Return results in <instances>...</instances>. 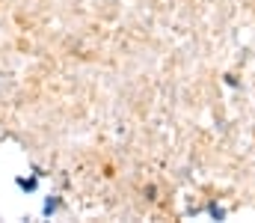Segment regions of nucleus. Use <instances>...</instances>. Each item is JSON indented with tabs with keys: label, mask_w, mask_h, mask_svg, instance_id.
Returning a JSON list of instances; mask_svg holds the SVG:
<instances>
[{
	"label": "nucleus",
	"mask_w": 255,
	"mask_h": 223,
	"mask_svg": "<svg viewBox=\"0 0 255 223\" xmlns=\"http://www.w3.org/2000/svg\"><path fill=\"white\" fill-rule=\"evenodd\" d=\"M15 185H18V188H21L24 194H33V191L39 188V176H36V173H33L30 179H24V176H18V179H15Z\"/></svg>",
	"instance_id": "f03ea898"
},
{
	"label": "nucleus",
	"mask_w": 255,
	"mask_h": 223,
	"mask_svg": "<svg viewBox=\"0 0 255 223\" xmlns=\"http://www.w3.org/2000/svg\"><path fill=\"white\" fill-rule=\"evenodd\" d=\"M208 215H211L214 221H226V209L217 206V203H208Z\"/></svg>",
	"instance_id": "7ed1b4c3"
},
{
	"label": "nucleus",
	"mask_w": 255,
	"mask_h": 223,
	"mask_svg": "<svg viewBox=\"0 0 255 223\" xmlns=\"http://www.w3.org/2000/svg\"><path fill=\"white\" fill-rule=\"evenodd\" d=\"M60 206H63V200H60L57 194H51V197H45V206H42V215H45V218H51V215H57V212H60Z\"/></svg>",
	"instance_id": "f257e3e1"
}]
</instances>
